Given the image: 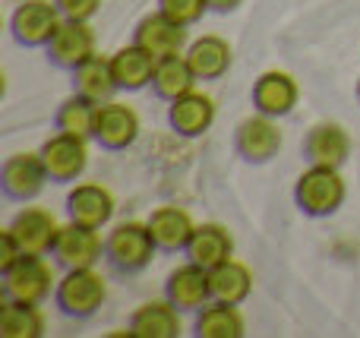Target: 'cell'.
Here are the masks:
<instances>
[{
	"label": "cell",
	"mask_w": 360,
	"mask_h": 338,
	"mask_svg": "<svg viewBox=\"0 0 360 338\" xmlns=\"http://www.w3.org/2000/svg\"><path fill=\"white\" fill-rule=\"evenodd\" d=\"M294 200H297L300 212L313 215V219H326V215L338 212V206L345 202V181L338 174V168L310 164V171H304L297 177Z\"/></svg>",
	"instance_id": "6da1fadb"
},
{
	"label": "cell",
	"mask_w": 360,
	"mask_h": 338,
	"mask_svg": "<svg viewBox=\"0 0 360 338\" xmlns=\"http://www.w3.org/2000/svg\"><path fill=\"white\" fill-rule=\"evenodd\" d=\"M155 240H152L149 225L143 221H124L117 225L105 240V259L117 272H139L152 263L155 253Z\"/></svg>",
	"instance_id": "7a4b0ae2"
},
{
	"label": "cell",
	"mask_w": 360,
	"mask_h": 338,
	"mask_svg": "<svg viewBox=\"0 0 360 338\" xmlns=\"http://www.w3.org/2000/svg\"><path fill=\"white\" fill-rule=\"evenodd\" d=\"M105 294H108V285L101 278V272H95V266H89V269H67V275L57 282V291H54L57 307L67 316H73V320L92 316L101 307Z\"/></svg>",
	"instance_id": "3957f363"
},
{
	"label": "cell",
	"mask_w": 360,
	"mask_h": 338,
	"mask_svg": "<svg viewBox=\"0 0 360 338\" xmlns=\"http://www.w3.org/2000/svg\"><path fill=\"white\" fill-rule=\"evenodd\" d=\"M63 13L57 10L54 0H25L13 10L10 29L13 38L25 48H48V41L54 38V32L60 29Z\"/></svg>",
	"instance_id": "277c9868"
},
{
	"label": "cell",
	"mask_w": 360,
	"mask_h": 338,
	"mask_svg": "<svg viewBox=\"0 0 360 338\" xmlns=\"http://www.w3.org/2000/svg\"><path fill=\"white\" fill-rule=\"evenodd\" d=\"M51 285H54V272L44 263V256L35 253H22L10 269H4V297L10 301L41 304L51 294Z\"/></svg>",
	"instance_id": "5b68a950"
},
{
	"label": "cell",
	"mask_w": 360,
	"mask_h": 338,
	"mask_svg": "<svg viewBox=\"0 0 360 338\" xmlns=\"http://www.w3.org/2000/svg\"><path fill=\"white\" fill-rule=\"evenodd\" d=\"M95 57V32L89 29V19H63L60 29L48 41V60L60 70L73 73L86 60Z\"/></svg>",
	"instance_id": "8992f818"
},
{
	"label": "cell",
	"mask_w": 360,
	"mask_h": 338,
	"mask_svg": "<svg viewBox=\"0 0 360 338\" xmlns=\"http://www.w3.org/2000/svg\"><path fill=\"white\" fill-rule=\"evenodd\" d=\"M54 259L63 266V269H89L101 259L105 253V244L98 238V228L79 225V221H70L57 231L54 247H51Z\"/></svg>",
	"instance_id": "52a82bcc"
},
{
	"label": "cell",
	"mask_w": 360,
	"mask_h": 338,
	"mask_svg": "<svg viewBox=\"0 0 360 338\" xmlns=\"http://www.w3.org/2000/svg\"><path fill=\"white\" fill-rule=\"evenodd\" d=\"M38 155H41V162H44L48 181H57V183L76 181L89 164L86 139L73 136V133H60V130H57V136H51L48 143L38 149Z\"/></svg>",
	"instance_id": "ba28073f"
},
{
	"label": "cell",
	"mask_w": 360,
	"mask_h": 338,
	"mask_svg": "<svg viewBox=\"0 0 360 338\" xmlns=\"http://www.w3.org/2000/svg\"><path fill=\"white\" fill-rule=\"evenodd\" d=\"M6 231L16 238L19 250L22 253H35V256H44L54 247V238L60 231V225L54 221V215L41 206H25L22 212H16V219L10 221Z\"/></svg>",
	"instance_id": "9c48e42d"
},
{
	"label": "cell",
	"mask_w": 360,
	"mask_h": 338,
	"mask_svg": "<svg viewBox=\"0 0 360 338\" xmlns=\"http://www.w3.org/2000/svg\"><path fill=\"white\" fill-rule=\"evenodd\" d=\"M44 181H48V171L38 152H16L4 162L0 171V183H4V193L10 200H35L41 193Z\"/></svg>",
	"instance_id": "30bf717a"
},
{
	"label": "cell",
	"mask_w": 360,
	"mask_h": 338,
	"mask_svg": "<svg viewBox=\"0 0 360 338\" xmlns=\"http://www.w3.org/2000/svg\"><path fill=\"white\" fill-rule=\"evenodd\" d=\"M234 145L247 162L262 164V162H269V158L278 155L281 130H278V124H275V117H269V114H256V117H247V120L237 124Z\"/></svg>",
	"instance_id": "8fae6325"
},
{
	"label": "cell",
	"mask_w": 360,
	"mask_h": 338,
	"mask_svg": "<svg viewBox=\"0 0 360 338\" xmlns=\"http://www.w3.org/2000/svg\"><path fill=\"white\" fill-rule=\"evenodd\" d=\"M133 44H139L143 51H149L152 57H171L184 54L186 48V25L168 19L165 13H152V16L139 19L136 32H133Z\"/></svg>",
	"instance_id": "7c38bea8"
},
{
	"label": "cell",
	"mask_w": 360,
	"mask_h": 338,
	"mask_svg": "<svg viewBox=\"0 0 360 338\" xmlns=\"http://www.w3.org/2000/svg\"><path fill=\"white\" fill-rule=\"evenodd\" d=\"M139 136V117L130 105L105 101L95 114V139L105 149H127Z\"/></svg>",
	"instance_id": "4fadbf2b"
},
{
	"label": "cell",
	"mask_w": 360,
	"mask_h": 338,
	"mask_svg": "<svg viewBox=\"0 0 360 338\" xmlns=\"http://www.w3.org/2000/svg\"><path fill=\"white\" fill-rule=\"evenodd\" d=\"M165 297L174 304L177 310H202L212 301L209 291V269L196 263H186L168 275L165 285Z\"/></svg>",
	"instance_id": "5bb4252c"
},
{
	"label": "cell",
	"mask_w": 360,
	"mask_h": 338,
	"mask_svg": "<svg viewBox=\"0 0 360 338\" xmlns=\"http://www.w3.org/2000/svg\"><path fill=\"white\" fill-rule=\"evenodd\" d=\"M304 155L310 164L342 168L351 155V136L338 124H316L304 139Z\"/></svg>",
	"instance_id": "9a60e30c"
},
{
	"label": "cell",
	"mask_w": 360,
	"mask_h": 338,
	"mask_svg": "<svg viewBox=\"0 0 360 338\" xmlns=\"http://www.w3.org/2000/svg\"><path fill=\"white\" fill-rule=\"evenodd\" d=\"M297 82L291 79L281 70H269L259 79L253 82V105L259 114H269V117H285V114L294 111L297 105Z\"/></svg>",
	"instance_id": "2e32d148"
},
{
	"label": "cell",
	"mask_w": 360,
	"mask_h": 338,
	"mask_svg": "<svg viewBox=\"0 0 360 338\" xmlns=\"http://www.w3.org/2000/svg\"><path fill=\"white\" fill-rule=\"evenodd\" d=\"M67 215L70 221H79L89 228H101L114 215V196L101 183H79L67 196Z\"/></svg>",
	"instance_id": "e0dca14e"
},
{
	"label": "cell",
	"mask_w": 360,
	"mask_h": 338,
	"mask_svg": "<svg viewBox=\"0 0 360 338\" xmlns=\"http://www.w3.org/2000/svg\"><path fill=\"white\" fill-rule=\"evenodd\" d=\"M212 120H215V101L209 95L196 92V89L171 101L168 124L174 126V133H180V136H202L212 126Z\"/></svg>",
	"instance_id": "ac0fdd59"
},
{
	"label": "cell",
	"mask_w": 360,
	"mask_h": 338,
	"mask_svg": "<svg viewBox=\"0 0 360 338\" xmlns=\"http://www.w3.org/2000/svg\"><path fill=\"white\" fill-rule=\"evenodd\" d=\"M184 57L193 67L196 79H218V76L228 73L231 60H234V57H231V44L218 35H202V38H196V41H190Z\"/></svg>",
	"instance_id": "d6986e66"
},
{
	"label": "cell",
	"mask_w": 360,
	"mask_h": 338,
	"mask_svg": "<svg viewBox=\"0 0 360 338\" xmlns=\"http://www.w3.org/2000/svg\"><path fill=\"white\" fill-rule=\"evenodd\" d=\"M180 310L165 297V301H149L130 316L127 332L136 338H177L180 335Z\"/></svg>",
	"instance_id": "ffe728a7"
},
{
	"label": "cell",
	"mask_w": 360,
	"mask_h": 338,
	"mask_svg": "<svg viewBox=\"0 0 360 338\" xmlns=\"http://www.w3.org/2000/svg\"><path fill=\"white\" fill-rule=\"evenodd\" d=\"M146 225H149L152 240H155L158 250H186L193 231H196L193 219L184 212V209H177V206L155 209V212L149 215V221H146Z\"/></svg>",
	"instance_id": "44dd1931"
},
{
	"label": "cell",
	"mask_w": 360,
	"mask_h": 338,
	"mask_svg": "<svg viewBox=\"0 0 360 338\" xmlns=\"http://www.w3.org/2000/svg\"><path fill=\"white\" fill-rule=\"evenodd\" d=\"M234 253V240L221 225H199L186 244V259L202 269H215Z\"/></svg>",
	"instance_id": "7402d4cb"
},
{
	"label": "cell",
	"mask_w": 360,
	"mask_h": 338,
	"mask_svg": "<svg viewBox=\"0 0 360 338\" xmlns=\"http://www.w3.org/2000/svg\"><path fill=\"white\" fill-rule=\"evenodd\" d=\"M111 73L117 79L120 89L127 92H136L143 86H152V73H155V57L149 51H143L139 44H130V48H120L117 54L111 57Z\"/></svg>",
	"instance_id": "603a6c76"
},
{
	"label": "cell",
	"mask_w": 360,
	"mask_h": 338,
	"mask_svg": "<svg viewBox=\"0 0 360 338\" xmlns=\"http://www.w3.org/2000/svg\"><path fill=\"white\" fill-rule=\"evenodd\" d=\"M209 291H212V301H221V304H243L253 291V275L243 263L237 259H224L221 266L209 269Z\"/></svg>",
	"instance_id": "cb8c5ba5"
},
{
	"label": "cell",
	"mask_w": 360,
	"mask_h": 338,
	"mask_svg": "<svg viewBox=\"0 0 360 338\" xmlns=\"http://www.w3.org/2000/svg\"><path fill=\"white\" fill-rule=\"evenodd\" d=\"M196 86V73L186 63L184 54H171V57H158L155 60V73H152V89L158 98L174 101L180 95L193 92Z\"/></svg>",
	"instance_id": "d4e9b609"
},
{
	"label": "cell",
	"mask_w": 360,
	"mask_h": 338,
	"mask_svg": "<svg viewBox=\"0 0 360 338\" xmlns=\"http://www.w3.org/2000/svg\"><path fill=\"white\" fill-rule=\"evenodd\" d=\"M73 89L79 95H86V98H92L95 105H105V101L114 98V92H117V79H114L111 73V57H98L95 54L92 60H86L82 67L73 70Z\"/></svg>",
	"instance_id": "484cf974"
},
{
	"label": "cell",
	"mask_w": 360,
	"mask_h": 338,
	"mask_svg": "<svg viewBox=\"0 0 360 338\" xmlns=\"http://www.w3.org/2000/svg\"><path fill=\"white\" fill-rule=\"evenodd\" d=\"M199 338H240L243 335V316L237 304L212 301L202 310H196V323H193Z\"/></svg>",
	"instance_id": "4316f807"
},
{
	"label": "cell",
	"mask_w": 360,
	"mask_h": 338,
	"mask_svg": "<svg viewBox=\"0 0 360 338\" xmlns=\"http://www.w3.org/2000/svg\"><path fill=\"white\" fill-rule=\"evenodd\" d=\"M41 332H44V320L35 304L4 297V307H0V335L4 338H38Z\"/></svg>",
	"instance_id": "83f0119b"
},
{
	"label": "cell",
	"mask_w": 360,
	"mask_h": 338,
	"mask_svg": "<svg viewBox=\"0 0 360 338\" xmlns=\"http://www.w3.org/2000/svg\"><path fill=\"white\" fill-rule=\"evenodd\" d=\"M95 114H98V105L92 98H86V95L73 92L57 108L54 124L60 133H73V136L89 139V136H95Z\"/></svg>",
	"instance_id": "f1b7e54d"
},
{
	"label": "cell",
	"mask_w": 360,
	"mask_h": 338,
	"mask_svg": "<svg viewBox=\"0 0 360 338\" xmlns=\"http://www.w3.org/2000/svg\"><path fill=\"white\" fill-rule=\"evenodd\" d=\"M205 10H209V0H158V13H165L180 25L199 22Z\"/></svg>",
	"instance_id": "f546056e"
},
{
	"label": "cell",
	"mask_w": 360,
	"mask_h": 338,
	"mask_svg": "<svg viewBox=\"0 0 360 338\" xmlns=\"http://www.w3.org/2000/svg\"><path fill=\"white\" fill-rule=\"evenodd\" d=\"M54 4L63 13V19H92L101 0H54Z\"/></svg>",
	"instance_id": "4dcf8cb0"
},
{
	"label": "cell",
	"mask_w": 360,
	"mask_h": 338,
	"mask_svg": "<svg viewBox=\"0 0 360 338\" xmlns=\"http://www.w3.org/2000/svg\"><path fill=\"white\" fill-rule=\"evenodd\" d=\"M19 256H22V250H19L16 238H13L10 231H4V234H0V272L10 269V266L16 263Z\"/></svg>",
	"instance_id": "1f68e13d"
},
{
	"label": "cell",
	"mask_w": 360,
	"mask_h": 338,
	"mask_svg": "<svg viewBox=\"0 0 360 338\" xmlns=\"http://www.w3.org/2000/svg\"><path fill=\"white\" fill-rule=\"evenodd\" d=\"M243 0H209V10H218V13H231L237 10Z\"/></svg>",
	"instance_id": "d6a6232c"
},
{
	"label": "cell",
	"mask_w": 360,
	"mask_h": 338,
	"mask_svg": "<svg viewBox=\"0 0 360 338\" xmlns=\"http://www.w3.org/2000/svg\"><path fill=\"white\" fill-rule=\"evenodd\" d=\"M357 101H360V82H357Z\"/></svg>",
	"instance_id": "836d02e7"
}]
</instances>
